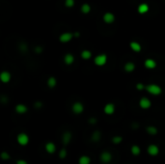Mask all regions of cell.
Here are the masks:
<instances>
[{"label":"cell","instance_id":"1","mask_svg":"<svg viewBox=\"0 0 165 164\" xmlns=\"http://www.w3.org/2000/svg\"><path fill=\"white\" fill-rule=\"evenodd\" d=\"M146 90L153 96H159L162 93V89L158 84H148L146 85Z\"/></svg>","mask_w":165,"mask_h":164},{"label":"cell","instance_id":"2","mask_svg":"<svg viewBox=\"0 0 165 164\" xmlns=\"http://www.w3.org/2000/svg\"><path fill=\"white\" fill-rule=\"evenodd\" d=\"M94 63L96 66L98 67H103L107 63V55L104 53L98 54L94 58Z\"/></svg>","mask_w":165,"mask_h":164},{"label":"cell","instance_id":"3","mask_svg":"<svg viewBox=\"0 0 165 164\" xmlns=\"http://www.w3.org/2000/svg\"><path fill=\"white\" fill-rule=\"evenodd\" d=\"M16 141H18V145L20 146H26L28 145L29 143V136L24 132H20L18 133V136H16Z\"/></svg>","mask_w":165,"mask_h":164},{"label":"cell","instance_id":"4","mask_svg":"<svg viewBox=\"0 0 165 164\" xmlns=\"http://www.w3.org/2000/svg\"><path fill=\"white\" fill-rule=\"evenodd\" d=\"M112 159H113V157H112V154L110 152L104 151V152H101L100 155V160L104 164L110 163L112 161Z\"/></svg>","mask_w":165,"mask_h":164},{"label":"cell","instance_id":"5","mask_svg":"<svg viewBox=\"0 0 165 164\" xmlns=\"http://www.w3.org/2000/svg\"><path fill=\"white\" fill-rule=\"evenodd\" d=\"M75 37V34H73V33H70V32H65L63 33V34L60 35L59 37V41L61 42V43H69V42H71L73 40V38Z\"/></svg>","mask_w":165,"mask_h":164},{"label":"cell","instance_id":"6","mask_svg":"<svg viewBox=\"0 0 165 164\" xmlns=\"http://www.w3.org/2000/svg\"><path fill=\"white\" fill-rule=\"evenodd\" d=\"M139 106L141 107L142 109H149V108L152 106V101H150V99L146 98V97H143L139 101Z\"/></svg>","mask_w":165,"mask_h":164},{"label":"cell","instance_id":"7","mask_svg":"<svg viewBox=\"0 0 165 164\" xmlns=\"http://www.w3.org/2000/svg\"><path fill=\"white\" fill-rule=\"evenodd\" d=\"M147 152L151 157H156L159 154V148L158 145H155V144H151V145L148 146L147 148Z\"/></svg>","mask_w":165,"mask_h":164},{"label":"cell","instance_id":"8","mask_svg":"<svg viewBox=\"0 0 165 164\" xmlns=\"http://www.w3.org/2000/svg\"><path fill=\"white\" fill-rule=\"evenodd\" d=\"M71 110H73V112L75 114H77L78 115V114H81L84 111V105L82 104L81 102L76 101L73 104V106H71Z\"/></svg>","mask_w":165,"mask_h":164},{"label":"cell","instance_id":"9","mask_svg":"<svg viewBox=\"0 0 165 164\" xmlns=\"http://www.w3.org/2000/svg\"><path fill=\"white\" fill-rule=\"evenodd\" d=\"M103 18V21L107 24L113 23V22L115 21V16L112 13H109V12L104 14Z\"/></svg>","mask_w":165,"mask_h":164},{"label":"cell","instance_id":"10","mask_svg":"<svg viewBox=\"0 0 165 164\" xmlns=\"http://www.w3.org/2000/svg\"><path fill=\"white\" fill-rule=\"evenodd\" d=\"M11 78H12V76H11V73L9 71H3L1 73H0V80H1V82L8 83V82H10Z\"/></svg>","mask_w":165,"mask_h":164},{"label":"cell","instance_id":"11","mask_svg":"<svg viewBox=\"0 0 165 164\" xmlns=\"http://www.w3.org/2000/svg\"><path fill=\"white\" fill-rule=\"evenodd\" d=\"M115 109H116V108H115L114 103H106L103 108V111L106 115H112V114H114Z\"/></svg>","mask_w":165,"mask_h":164},{"label":"cell","instance_id":"12","mask_svg":"<svg viewBox=\"0 0 165 164\" xmlns=\"http://www.w3.org/2000/svg\"><path fill=\"white\" fill-rule=\"evenodd\" d=\"M45 152L49 154H52L56 152V146H55V144L53 142L46 143L45 146Z\"/></svg>","mask_w":165,"mask_h":164},{"label":"cell","instance_id":"13","mask_svg":"<svg viewBox=\"0 0 165 164\" xmlns=\"http://www.w3.org/2000/svg\"><path fill=\"white\" fill-rule=\"evenodd\" d=\"M15 110H16V112L18 113V114H25L27 112V110H28V108H27L25 104L18 103V104L16 105Z\"/></svg>","mask_w":165,"mask_h":164},{"label":"cell","instance_id":"14","mask_svg":"<svg viewBox=\"0 0 165 164\" xmlns=\"http://www.w3.org/2000/svg\"><path fill=\"white\" fill-rule=\"evenodd\" d=\"M71 138H73L71 132L66 131V132H64V134L62 135V142L64 143V145H68V144L71 141Z\"/></svg>","mask_w":165,"mask_h":164},{"label":"cell","instance_id":"15","mask_svg":"<svg viewBox=\"0 0 165 164\" xmlns=\"http://www.w3.org/2000/svg\"><path fill=\"white\" fill-rule=\"evenodd\" d=\"M144 66L146 67L147 69H155L156 67V62L153 59H151V58H149V59H146L145 62H144Z\"/></svg>","mask_w":165,"mask_h":164},{"label":"cell","instance_id":"16","mask_svg":"<svg viewBox=\"0 0 165 164\" xmlns=\"http://www.w3.org/2000/svg\"><path fill=\"white\" fill-rule=\"evenodd\" d=\"M137 11H138L139 14H141V15H144V14L148 13V11H149V5L146 4V3H142L140 4L138 8H137Z\"/></svg>","mask_w":165,"mask_h":164},{"label":"cell","instance_id":"17","mask_svg":"<svg viewBox=\"0 0 165 164\" xmlns=\"http://www.w3.org/2000/svg\"><path fill=\"white\" fill-rule=\"evenodd\" d=\"M130 48H131V50H133L134 52H139L141 51V44L139 43H137V42H131L130 44Z\"/></svg>","mask_w":165,"mask_h":164},{"label":"cell","instance_id":"18","mask_svg":"<svg viewBox=\"0 0 165 164\" xmlns=\"http://www.w3.org/2000/svg\"><path fill=\"white\" fill-rule=\"evenodd\" d=\"M64 62L66 63V65H71V64L75 62V56L71 53L66 54L64 57Z\"/></svg>","mask_w":165,"mask_h":164},{"label":"cell","instance_id":"19","mask_svg":"<svg viewBox=\"0 0 165 164\" xmlns=\"http://www.w3.org/2000/svg\"><path fill=\"white\" fill-rule=\"evenodd\" d=\"M124 69H125V71L126 73H132L134 69H135V65H134V63H132V62H128L125 64Z\"/></svg>","mask_w":165,"mask_h":164},{"label":"cell","instance_id":"20","mask_svg":"<svg viewBox=\"0 0 165 164\" xmlns=\"http://www.w3.org/2000/svg\"><path fill=\"white\" fill-rule=\"evenodd\" d=\"M78 164H91V157L86 154L81 155L78 159Z\"/></svg>","mask_w":165,"mask_h":164},{"label":"cell","instance_id":"21","mask_svg":"<svg viewBox=\"0 0 165 164\" xmlns=\"http://www.w3.org/2000/svg\"><path fill=\"white\" fill-rule=\"evenodd\" d=\"M101 138V133L100 131H98V130H96L92 133V135H91V139H92V141H94V142H98V141L100 140Z\"/></svg>","mask_w":165,"mask_h":164},{"label":"cell","instance_id":"22","mask_svg":"<svg viewBox=\"0 0 165 164\" xmlns=\"http://www.w3.org/2000/svg\"><path fill=\"white\" fill-rule=\"evenodd\" d=\"M146 131H147V133H149L150 135H155V134H158V130L155 127L149 126V127H146Z\"/></svg>","mask_w":165,"mask_h":164},{"label":"cell","instance_id":"23","mask_svg":"<svg viewBox=\"0 0 165 164\" xmlns=\"http://www.w3.org/2000/svg\"><path fill=\"white\" fill-rule=\"evenodd\" d=\"M130 152H131V154H132L133 155H135V157H136V155H139L140 154H141V149H140L139 146L133 145V146H131Z\"/></svg>","mask_w":165,"mask_h":164},{"label":"cell","instance_id":"24","mask_svg":"<svg viewBox=\"0 0 165 164\" xmlns=\"http://www.w3.org/2000/svg\"><path fill=\"white\" fill-rule=\"evenodd\" d=\"M56 84H57V80L54 76H50L48 79V86L49 88H51V89L54 88L55 86H56Z\"/></svg>","mask_w":165,"mask_h":164},{"label":"cell","instance_id":"25","mask_svg":"<svg viewBox=\"0 0 165 164\" xmlns=\"http://www.w3.org/2000/svg\"><path fill=\"white\" fill-rule=\"evenodd\" d=\"M92 57V52L90 50H87V49H85L81 52V58L84 60H89L90 58Z\"/></svg>","mask_w":165,"mask_h":164},{"label":"cell","instance_id":"26","mask_svg":"<svg viewBox=\"0 0 165 164\" xmlns=\"http://www.w3.org/2000/svg\"><path fill=\"white\" fill-rule=\"evenodd\" d=\"M81 12L83 13V14H89L91 12V7H90V5L89 4H87V3H85L83 4L81 6Z\"/></svg>","mask_w":165,"mask_h":164},{"label":"cell","instance_id":"27","mask_svg":"<svg viewBox=\"0 0 165 164\" xmlns=\"http://www.w3.org/2000/svg\"><path fill=\"white\" fill-rule=\"evenodd\" d=\"M122 141H123V137L120 135L114 136V137L112 138V142H113V144H115V145H119V144L122 143Z\"/></svg>","mask_w":165,"mask_h":164},{"label":"cell","instance_id":"28","mask_svg":"<svg viewBox=\"0 0 165 164\" xmlns=\"http://www.w3.org/2000/svg\"><path fill=\"white\" fill-rule=\"evenodd\" d=\"M67 154H68L67 150H66L65 148H63V149L60 150V152H59V157L61 158V159H64V158L67 157Z\"/></svg>","mask_w":165,"mask_h":164},{"label":"cell","instance_id":"29","mask_svg":"<svg viewBox=\"0 0 165 164\" xmlns=\"http://www.w3.org/2000/svg\"><path fill=\"white\" fill-rule=\"evenodd\" d=\"M65 5L68 8L73 7L75 6V0H65Z\"/></svg>","mask_w":165,"mask_h":164},{"label":"cell","instance_id":"30","mask_svg":"<svg viewBox=\"0 0 165 164\" xmlns=\"http://www.w3.org/2000/svg\"><path fill=\"white\" fill-rule=\"evenodd\" d=\"M0 157L3 160H9L10 159V154H8L7 152H2L1 154H0Z\"/></svg>","mask_w":165,"mask_h":164},{"label":"cell","instance_id":"31","mask_svg":"<svg viewBox=\"0 0 165 164\" xmlns=\"http://www.w3.org/2000/svg\"><path fill=\"white\" fill-rule=\"evenodd\" d=\"M136 89H137V90H139V91H142V90H144V89H146V86L143 85L142 83H137Z\"/></svg>","mask_w":165,"mask_h":164},{"label":"cell","instance_id":"32","mask_svg":"<svg viewBox=\"0 0 165 164\" xmlns=\"http://www.w3.org/2000/svg\"><path fill=\"white\" fill-rule=\"evenodd\" d=\"M16 164H28V162H27L26 160H24V159H18V160H16Z\"/></svg>","mask_w":165,"mask_h":164},{"label":"cell","instance_id":"33","mask_svg":"<svg viewBox=\"0 0 165 164\" xmlns=\"http://www.w3.org/2000/svg\"><path fill=\"white\" fill-rule=\"evenodd\" d=\"M20 49H21V50H23V51L27 50V46H26V44H20Z\"/></svg>","mask_w":165,"mask_h":164},{"label":"cell","instance_id":"34","mask_svg":"<svg viewBox=\"0 0 165 164\" xmlns=\"http://www.w3.org/2000/svg\"><path fill=\"white\" fill-rule=\"evenodd\" d=\"M42 50H43V48H41V46H36L35 51L37 52V53H40V52H42Z\"/></svg>","mask_w":165,"mask_h":164},{"label":"cell","instance_id":"35","mask_svg":"<svg viewBox=\"0 0 165 164\" xmlns=\"http://www.w3.org/2000/svg\"><path fill=\"white\" fill-rule=\"evenodd\" d=\"M89 123L90 124H96V123H97V120H96L95 118H91L89 120Z\"/></svg>","mask_w":165,"mask_h":164},{"label":"cell","instance_id":"36","mask_svg":"<svg viewBox=\"0 0 165 164\" xmlns=\"http://www.w3.org/2000/svg\"><path fill=\"white\" fill-rule=\"evenodd\" d=\"M35 106L37 107V108H38V107L40 108L41 106H42V103H41V102H39V101H37V102H36V103H35Z\"/></svg>","mask_w":165,"mask_h":164}]
</instances>
